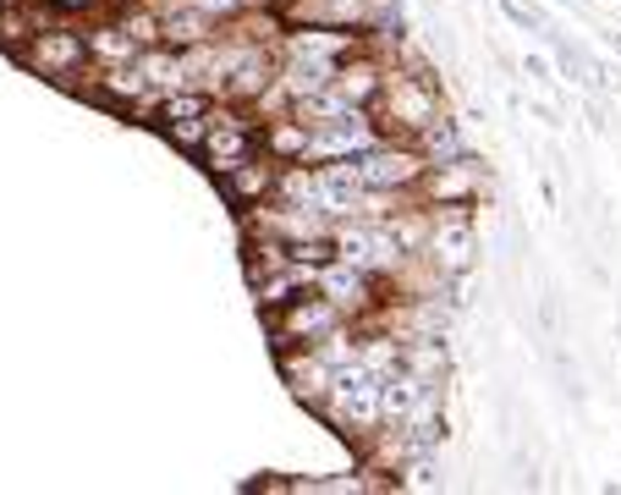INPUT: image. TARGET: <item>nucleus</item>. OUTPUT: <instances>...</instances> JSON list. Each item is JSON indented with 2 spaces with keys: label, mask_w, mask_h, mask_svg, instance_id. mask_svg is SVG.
Here are the masks:
<instances>
[{
  "label": "nucleus",
  "mask_w": 621,
  "mask_h": 495,
  "mask_svg": "<svg viewBox=\"0 0 621 495\" xmlns=\"http://www.w3.org/2000/svg\"><path fill=\"white\" fill-rule=\"evenodd\" d=\"M132 66L143 72V82L154 94H170V89H188V77H182V50H170V45H143L132 55Z\"/></svg>",
  "instance_id": "ddd939ff"
},
{
  "label": "nucleus",
  "mask_w": 621,
  "mask_h": 495,
  "mask_svg": "<svg viewBox=\"0 0 621 495\" xmlns=\"http://www.w3.org/2000/svg\"><path fill=\"white\" fill-rule=\"evenodd\" d=\"M429 210V204H423ZM423 259L434 265L440 281H462L479 265V215L473 204H434L429 210V242Z\"/></svg>",
  "instance_id": "f03ea898"
},
{
  "label": "nucleus",
  "mask_w": 621,
  "mask_h": 495,
  "mask_svg": "<svg viewBox=\"0 0 621 495\" xmlns=\"http://www.w3.org/2000/svg\"><path fill=\"white\" fill-rule=\"evenodd\" d=\"M407 143H413V149H418V154H423L429 165H440V160H457V154H468V149H462V127H457V116H446V111H440L434 122H423V127H418V132L407 138Z\"/></svg>",
  "instance_id": "4468645a"
},
{
  "label": "nucleus",
  "mask_w": 621,
  "mask_h": 495,
  "mask_svg": "<svg viewBox=\"0 0 621 495\" xmlns=\"http://www.w3.org/2000/svg\"><path fill=\"white\" fill-rule=\"evenodd\" d=\"M276 369H281L287 391H292L303 407H319V402L330 396V385H335V369H330L325 358H314L308 347H287V353H276Z\"/></svg>",
  "instance_id": "0eeeda50"
},
{
  "label": "nucleus",
  "mask_w": 621,
  "mask_h": 495,
  "mask_svg": "<svg viewBox=\"0 0 621 495\" xmlns=\"http://www.w3.org/2000/svg\"><path fill=\"white\" fill-rule=\"evenodd\" d=\"M7 7H12V0H0V12H7Z\"/></svg>",
  "instance_id": "5701e85b"
},
{
  "label": "nucleus",
  "mask_w": 621,
  "mask_h": 495,
  "mask_svg": "<svg viewBox=\"0 0 621 495\" xmlns=\"http://www.w3.org/2000/svg\"><path fill=\"white\" fill-rule=\"evenodd\" d=\"M188 7H199L204 17H215V23H231V17H242L253 0H188Z\"/></svg>",
  "instance_id": "aec40b11"
},
{
  "label": "nucleus",
  "mask_w": 621,
  "mask_h": 495,
  "mask_svg": "<svg viewBox=\"0 0 621 495\" xmlns=\"http://www.w3.org/2000/svg\"><path fill=\"white\" fill-rule=\"evenodd\" d=\"M28 72H39V77H50V82H61V89H77L72 77H83L88 72V39L77 34V28H66V23H39V34L23 45V55H17Z\"/></svg>",
  "instance_id": "7ed1b4c3"
},
{
  "label": "nucleus",
  "mask_w": 621,
  "mask_h": 495,
  "mask_svg": "<svg viewBox=\"0 0 621 495\" xmlns=\"http://www.w3.org/2000/svg\"><path fill=\"white\" fill-rule=\"evenodd\" d=\"M50 12H66V17H77V12H100L105 0H45Z\"/></svg>",
  "instance_id": "412c9836"
},
{
  "label": "nucleus",
  "mask_w": 621,
  "mask_h": 495,
  "mask_svg": "<svg viewBox=\"0 0 621 495\" xmlns=\"http://www.w3.org/2000/svg\"><path fill=\"white\" fill-rule=\"evenodd\" d=\"M358 7H364V17H369V34H380V28L402 23V17H396V7H402V0H358Z\"/></svg>",
  "instance_id": "6ab92c4d"
},
{
  "label": "nucleus",
  "mask_w": 621,
  "mask_h": 495,
  "mask_svg": "<svg viewBox=\"0 0 621 495\" xmlns=\"http://www.w3.org/2000/svg\"><path fill=\"white\" fill-rule=\"evenodd\" d=\"M258 149L270 154V160H303L308 154V127L292 116V111H281V116H264V127H258Z\"/></svg>",
  "instance_id": "9b49d317"
},
{
  "label": "nucleus",
  "mask_w": 621,
  "mask_h": 495,
  "mask_svg": "<svg viewBox=\"0 0 621 495\" xmlns=\"http://www.w3.org/2000/svg\"><path fill=\"white\" fill-rule=\"evenodd\" d=\"M215 34H220V23L204 17L199 7H188V0H170V7H160V45H170V50H193V45H204V39H215Z\"/></svg>",
  "instance_id": "1a4fd4ad"
},
{
  "label": "nucleus",
  "mask_w": 621,
  "mask_h": 495,
  "mask_svg": "<svg viewBox=\"0 0 621 495\" xmlns=\"http://www.w3.org/2000/svg\"><path fill=\"white\" fill-rule=\"evenodd\" d=\"M276 177H281V160H270V154H248L242 165H231L226 177H215L220 182V193H226V204L231 210H258V204H270L276 199Z\"/></svg>",
  "instance_id": "423d86ee"
},
{
  "label": "nucleus",
  "mask_w": 621,
  "mask_h": 495,
  "mask_svg": "<svg viewBox=\"0 0 621 495\" xmlns=\"http://www.w3.org/2000/svg\"><path fill=\"white\" fill-rule=\"evenodd\" d=\"M418 396H423V380H418L413 369L396 364L391 375H380V419H385V424H402Z\"/></svg>",
  "instance_id": "2eb2a0df"
},
{
  "label": "nucleus",
  "mask_w": 621,
  "mask_h": 495,
  "mask_svg": "<svg viewBox=\"0 0 621 495\" xmlns=\"http://www.w3.org/2000/svg\"><path fill=\"white\" fill-rule=\"evenodd\" d=\"M522 72L534 77V82H550V61H545V55H528V61H522Z\"/></svg>",
  "instance_id": "4be33fe9"
},
{
  "label": "nucleus",
  "mask_w": 621,
  "mask_h": 495,
  "mask_svg": "<svg viewBox=\"0 0 621 495\" xmlns=\"http://www.w3.org/2000/svg\"><path fill=\"white\" fill-rule=\"evenodd\" d=\"M375 116V127L385 138H413L423 122H434L440 111H446V100H440L434 89V72H402V66H385V82L380 94L364 105Z\"/></svg>",
  "instance_id": "f257e3e1"
},
{
  "label": "nucleus",
  "mask_w": 621,
  "mask_h": 495,
  "mask_svg": "<svg viewBox=\"0 0 621 495\" xmlns=\"http://www.w3.org/2000/svg\"><path fill=\"white\" fill-rule=\"evenodd\" d=\"M160 132H165L176 149H193V154H199V149H204V138H210V116H193V122H165Z\"/></svg>",
  "instance_id": "a211bd4d"
},
{
  "label": "nucleus",
  "mask_w": 621,
  "mask_h": 495,
  "mask_svg": "<svg viewBox=\"0 0 621 495\" xmlns=\"http://www.w3.org/2000/svg\"><path fill=\"white\" fill-rule=\"evenodd\" d=\"M418 204H479L484 199V165L473 154H457V160H440V165H423V177L413 188Z\"/></svg>",
  "instance_id": "39448f33"
},
{
  "label": "nucleus",
  "mask_w": 621,
  "mask_h": 495,
  "mask_svg": "<svg viewBox=\"0 0 621 495\" xmlns=\"http://www.w3.org/2000/svg\"><path fill=\"white\" fill-rule=\"evenodd\" d=\"M352 165H358V182H364V188H385V193L413 199V188H418V177H423L429 160H423L407 138H380L375 149L352 154Z\"/></svg>",
  "instance_id": "20e7f679"
},
{
  "label": "nucleus",
  "mask_w": 621,
  "mask_h": 495,
  "mask_svg": "<svg viewBox=\"0 0 621 495\" xmlns=\"http://www.w3.org/2000/svg\"><path fill=\"white\" fill-rule=\"evenodd\" d=\"M88 39V66H132V55L143 50L127 28H122V17L111 12V17H100L94 28L83 34Z\"/></svg>",
  "instance_id": "9d476101"
},
{
  "label": "nucleus",
  "mask_w": 621,
  "mask_h": 495,
  "mask_svg": "<svg viewBox=\"0 0 621 495\" xmlns=\"http://www.w3.org/2000/svg\"><path fill=\"white\" fill-rule=\"evenodd\" d=\"M154 7H170V0H154Z\"/></svg>",
  "instance_id": "b1692460"
},
{
  "label": "nucleus",
  "mask_w": 621,
  "mask_h": 495,
  "mask_svg": "<svg viewBox=\"0 0 621 495\" xmlns=\"http://www.w3.org/2000/svg\"><path fill=\"white\" fill-rule=\"evenodd\" d=\"M287 111H292V116H297L303 127H330V122H341V116H346L352 105H346V100L335 94V82H325V89H314V94L292 100Z\"/></svg>",
  "instance_id": "f3484780"
},
{
  "label": "nucleus",
  "mask_w": 621,
  "mask_h": 495,
  "mask_svg": "<svg viewBox=\"0 0 621 495\" xmlns=\"http://www.w3.org/2000/svg\"><path fill=\"white\" fill-rule=\"evenodd\" d=\"M215 100H220V94H204V89H170V94L154 100L149 122H154V127H165V122H193V116H210Z\"/></svg>",
  "instance_id": "dca6fc26"
},
{
  "label": "nucleus",
  "mask_w": 621,
  "mask_h": 495,
  "mask_svg": "<svg viewBox=\"0 0 621 495\" xmlns=\"http://www.w3.org/2000/svg\"><path fill=\"white\" fill-rule=\"evenodd\" d=\"M358 364L380 380V375H391L396 364H402V337L391 325H380V319H369V325H358Z\"/></svg>",
  "instance_id": "f8f14e48"
},
{
  "label": "nucleus",
  "mask_w": 621,
  "mask_h": 495,
  "mask_svg": "<svg viewBox=\"0 0 621 495\" xmlns=\"http://www.w3.org/2000/svg\"><path fill=\"white\" fill-rule=\"evenodd\" d=\"M335 94L346 100V105H369L375 94H380V82H385V61L375 55V50H358V55H346V61H335Z\"/></svg>",
  "instance_id": "6e6552de"
}]
</instances>
